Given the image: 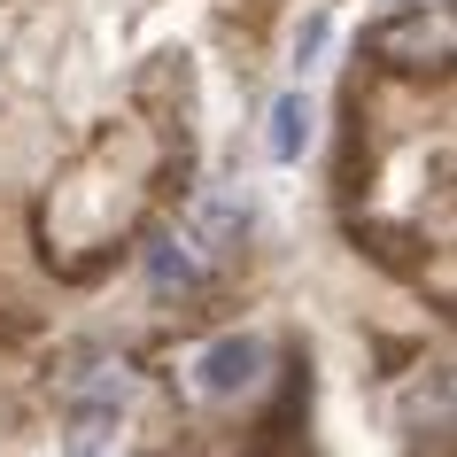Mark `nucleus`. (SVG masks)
<instances>
[{"label":"nucleus","mask_w":457,"mask_h":457,"mask_svg":"<svg viewBox=\"0 0 457 457\" xmlns=\"http://www.w3.org/2000/svg\"><path fill=\"white\" fill-rule=\"evenodd\" d=\"M326 39H334V24H326V16H303V24H295V39H287L295 71H311L318 54H326Z\"/></svg>","instance_id":"7"},{"label":"nucleus","mask_w":457,"mask_h":457,"mask_svg":"<svg viewBox=\"0 0 457 457\" xmlns=\"http://www.w3.org/2000/svg\"><path fill=\"white\" fill-rule=\"evenodd\" d=\"M202 271H210V256L194 248L187 225H170V233L147 241V287H155V295H194V287H202Z\"/></svg>","instance_id":"4"},{"label":"nucleus","mask_w":457,"mask_h":457,"mask_svg":"<svg viewBox=\"0 0 457 457\" xmlns=\"http://www.w3.org/2000/svg\"><path fill=\"white\" fill-rule=\"evenodd\" d=\"M124 403H132L124 364H101V380L71 403L62 434H54V457H117L124 450Z\"/></svg>","instance_id":"1"},{"label":"nucleus","mask_w":457,"mask_h":457,"mask_svg":"<svg viewBox=\"0 0 457 457\" xmlns=\"http://www.w3.org/2000/svg\"><path fill=\"white\" fill-rule=\"evenodd\" d=\"M303 411H311V372L295 364V380L279 387V403H271L264 434H256V450L248 457H295V427H303Z\"/></svg>","instance_id":"6"},{"label":"nucleus","mask_w":457,"mask_h":457,"mask_svg":"<svg viewBox=\"0 0 457 457\" xmlns=\"http://www.w3.org/2000/svg\"><path fill=\"white\" fill-rule=\"evenodd\" d=\"M311 140H318V109H311L303 86H287V94L264 109V155H271V163H303Z\"/></svg>","instance_id":"5"},{"label":"nucleus","mask_w":457,"mask_h":457,"mask_svg":"<svg viewBox=\"0 0 457 457\" xmlns=\"http://www.w3.org/2000/svg\"><path fill=\"white\" fill-rule=\"evenodd\" d=\"M364 47H372V62H387V71H450V54H457L450 8H411V16H380Z\"/></svg>","instance_id":"2"},{"label":"nucleus","mask_w":457,"mask_h":457,"mask_svg":"<svg viewBox=\"0 0 457 457\" xmlns=\"http://www.w3.org/2000/svg\"><path fill=\"white\" fill-rule=\"evenodd\" d=\"M264 364H271V349L256 334H225V341H210L187 372H194V395H202V403H233V395H248V387L264 380Z\"/></svg>","instance_id":"3"},{"label":"nucleus","mask_w":457,"mask_h":457,"mask_svg":"<svg viewBox=\"0 0 457 457\" xmlns=\"http://www.w3.org/2000/svg\"><path fill=\"white\" fill-rule=\"evenodd\" d=\"M411 8H450V0H380V16H411Z\"/></svg>","instance_id":"8"}]
</instances>
